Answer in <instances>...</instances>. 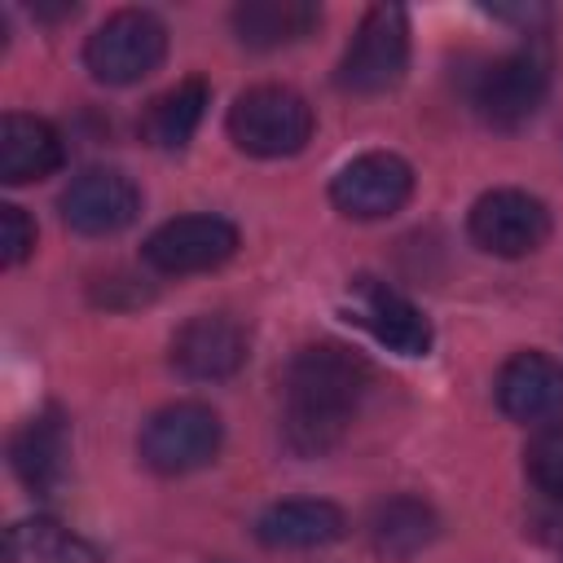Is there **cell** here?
I'll use <instances>...</instances> for the list:
<instances>
[{
  "label": "cell",
  "instance_id": "obj_1",
  "mask_svg": "<svg viewBox=\"0 0 563 563\" xmlns=\"http://www.w3.org/2000/svg\"><path fill=\"white\" fill-rule=\"evenodd\" d=\"M369 387V365L343 343H308L286 369V440L295 453H325Z\"/></svg>",
  "mask_w": 563,
  "mask_h": 563
},
{
  "label": "cell",
  "instance_id": "obj_2",
  "mask_svg": "<svg viewBox=\"0 0 563 563\" xmlns=\"http://www.w3.org/2000/svg\"><path fill=\"white\" fill-rule=\"evenodd\" d=\"M229 136L242 154H255V158L299 154L312 136V106L282 84L246 88L229 106Z\"/></svg>",
  "mask_w": 563,
  "mask_h": 563
},
{
  "label": "cell",
  "instance_id": "obj_3",
  "mask_svg": "<svg viewBox=\"0 0 563 563\" xmlns=\"http://www.w3.org/2000/svg\"><path fill=\"white\" fill-rule=\"evenodd\" d=\"M167 57V26L150 9H119L110 13L84 44V66L92 79L110 88L141 84Z\"/></svg>",
  "mask_w": 563,
  "mask_h": 563
},
{
  "label": "cell",
  "instance_id": "obj_4",
  "mask_svg": "<svg viewBox=\"0 0 563 563\" xmlns=\"http://www.w3.org/2000/svg\"><path fill=\"white\" fill-rule=\"evenodd\" d=\"M405 66H409V18L400 4H374L361 18L339 62V88L374 97V92L396 88Z\"/></svg>",
  "mask_w": 563,
  "mask_h": 563
},
{
  "label": "cell",
  "instance_id": "obj_5",
  "mask_svg": "<svg viewBox=\"0 0 563 563\" xmlns=\"http://www.w3.org/2000/svg\"><path fill=\"white\" fill-rule=\"evenodd\" d=\"M220 453V418L198 400L163 405L141 427V462L158 475H189Z\"/></svg>",
  "mask_w": 563,
  "mask_h": 563
},
{
  "label": "cell",
  "instance_id": "obj_6",
  "mask_svg": "<svg viewBox=\"0 0 563 563\" xmlns=\"http://www.w3.org/2000/svg\"><path fill=\"white\" fill-rule=\"evenodd\" d=\"M466 229L479 251L519 260V255H532L550 238V211L528 189H488L475 198Z\"/></svg>",
  "mask_w": 563,
  "mask_h": 563
},
{
  "label": "cell",
  "instance_id": "obj_7",
  "mask_svg": "<svg viewBox=\"0 0 563 563\" xmlns=\"http://www.w3.org/2000/svg\"><path fill=\"white\" fill-rule=\"evenodd\" d=\"M550 92V66L541 53L523 48V53H506L497 62H488L475 79V110L484 123L493 128H523L541 101Z\"/></svg>",
  "mask_w": 563,
  "mask_h": 563
},
{
  "label": "cell",
  "instance_id": "obj_8",
  "mask_svg": "<svg viewBox=\"0 0 563 563\" xmlns=\"http://www.w3.org/2000/svg\"><path fill=\"white\" fill-rule=\"evenodd\" d=\"M413 194V172L400 154L369 150L343 163L330 180V202L347 220H387L396 216Z\"/></svg>",
  "mask_w": 563,
  "mask_h": 563
},
{
  "label": "cell",
  "instance_id": "obj_9",
  "mask_svg": "<svg viewBox=\"0 0 563 563\" xmlns=\"http://www.w3.org/2000/svg\"><path fill=\"white\" fill-rule=\"evenodd\" d=\"M238 251V229L224 216H176L145 238V264L167 277L220 268Z\"/></svg>",
  "mask_w": 563,
  "mask_h": 563
},
{
  "label": "cell",
  "instance_id": "obj_10",
  "mask_svg": "<svg viewBox=\"0 0 563 563\" xmlns=\"http://www.w3.org/2000/svg\"><path fill=\"white\" fill-rule=\"evenodd\" d=\"M57 211L75 233L110 238V233H123L141 216V189L119 167H88L62 189Z\"/></svg>",
  "mask_w": 563,
  "mask_h": 563
},
{
  "label": "cell",
  "instance_id": "obj_11",
  "mask_svg": "<svg viewBox=\"0 0 563 563\" xmlns=\"http://www.w3.org/2000/svg\"><path fill=\"white\" fill-rule=\"evenodd\" d=\"M246 347H251V339H246L242 321H233L229 312H202L176 330L172 365L194 383H216L246 365Z\"/></svg>",
  "mask_w": 563,
  "mask_h": 563
},
{
  "label": "cell",
  "instance_id": "obj_12",
  "mask_svg": "<svg viewBox=\"0 0 563 563\" xmlns=\"http://www.w3.org/2000/svg\"><path fill=\"white\" fill-rule=\"evenodd\" d=\"M352 312H356V321H361L383 347H391V352H400V356H422V352L431 347V325H427V317H422L400 290H391V286L378 282V277H356V282H352Z\"/></svg>",
  "mask_w": 563,
  "mask_h": 563
},
{
  "label": "cell",
  "instance_id": "obj_13",
  "mask_svg": "<svg viewBox=\"0 0 563 563\" xmlns=\"http://www.w3.org/2000/svg\"><path fill=\"white\" fill-rule=\"evenodd\" d=\"M497 405L515 422H550L563 413V365L545 352H515L497 374Z\"/></svg>",
  "mask_w": 563,
  "mask_h": 563
},
{
  "label": "cell",
  "instance_id": "obj_14",
  "mask_svg": "<svg viewBox=\"0 0 563 563\" xmlns=\"http://www.w3.org/2000/svg\"><path fill=\"white\" fill-rule=\"evenodd\" d=\"M343 528H347L343 510L321 497H290V501L268 506L255 519V537L268 550H317V545L339 541Z\"/></svg>",
  "mask_w": 563,
  "mask_h": 563
},
{
  "label": "cell",
  "instance_id": "obj_15",
  "mask_svg": "<svg viewBox=\"0 0 563 563\" xmlns=\"http://www.w3.org/2000/svg\"><path fill=\"white\" fill-rule=\"evenodd\" d=\"M62 167V136L48 119L35 114H4L0 119V180L31 185Z\"/></svg>",
  "mask_w": 563,
  "mask_h": 563
},
{
  "label": "cell",
  "instance_id": "obj_16",
  "mask_svg": "<svg viewBox=\"0 0 563 563\" xmlns=\"http://www.w3.org/2000/svg\"><path fill=\"white\" fill-rule=\"evenodd\" d=\"M321 22V9L308 0H246L233 9V31L246 48H282L303 40Z\"/></svg>",
  "mask_w": 563,
  "mask_h": 563
},
{
  "label": "cell",
  "instance_id": "obj_17",
  "mask_svg": "<svg viewBox=\"0 0 563 563\" xmlns=\"http://www.w3.org/2000/svg\"><path fill=\"white\" fill-rule=\"evenodd\" d=\"M9 457H13L18 479H22L31 493L57 488V479H62V471H66V427H62V418H57V413L31 418V422L13 435Z\"/></svg>",
  "mask_w": 563,
  "mask_h": 563
},
{
  "label": "cell",
  "instance_id": "obj_18",
  "mask_svg": "<svg viewBox=\"0 0 563 563\" xmlns=\"http://www.w3.org/2000/svg\"><path fill=\"white\" fill-rule=\"evenodd\" d=\"M207 101H211V88L202 79H180L176 88H167L163 97L150 101V110L141 119V136L154 150H185L207 114Z\"/></svg>",
  "mask_w": 563,
  "mask_h": 563
},
{
  "label": "cell",
  "instance_id": "obj_19",
  "mask_svg": "<svg viewBox=\"0 0 563 563\" xmlns=\"http://www.w3.org/2000/svg\"><path fill=\"white\" fill-rule=\"evenodd\" d=\"M435 510L418 497H387L369 515V545L387 559H409L435 541Z\"/></svg>",
  "mask_w": 563,
  "mask_h": 563
},
{
  "label": "cell",
  "instance_id": "obj_20",
  "mask_svg": "<svg viewBox=\"0 0 563 563\" xmlns=\"http://www.w3.org/2000/svg\"><path fill=\"white\" fill-rule=\"evenodd\" d=\"M4 550L13 563H106L92 541L53 523V519H22L9 528Z\"/></svg>",
  "mask_w": 563,
  "mask_h": 563
},
{
  "label": "cell",
  "instance_id": "obj_21",
  "mask_svg": "<svg viewBox=\"0 0 563 563\" xmlns=\"http://www.w3.org/2000/svg\"><path fill=\"white\" fill-rule=\"evenodd\" d=\"M523 466H528V479H532L545 497L563 501V422H559V427H545V431L528 444Z\"/></svg>",
  "mask_w": 563,
  "mask_h": 563
},
{
  "label": "cell",
  "instance_id": "obj_22",
  "mask_svg": "<svg viewBox=\"0 0 563 563\" xmlns=\"http://www.w3.org/2000/svg\"><path fill=\"white\" fill-rule=\"evenodd\" d=\"M31 251H35V224H31V216H26L22 207L4 202V207H0V264L13 268V264H22Z\"/></svg>",
  "mask_w": 563,
  "mask_h": 563
}]
</instances>
